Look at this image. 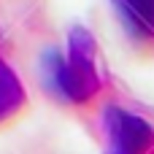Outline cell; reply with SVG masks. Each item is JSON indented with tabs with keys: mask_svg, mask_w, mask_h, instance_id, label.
<instances>
[{
	"mask_svg": "<svg viewBox=\"0 0 154 154\" xmlns=\"http://www.w3.org/2000/svg\"><path fill=\"white\" fill-rule=\"evenodd\" d=\"M46 76H49L51 89L73 106H87L100 92L97 46L87 27L76 24L68 32L65 57H60L54 51L46 57Z\"/></svg>",
	"mask_w": 154,
	"mask_h": 154,
	"instance_id": "1",
	"label": "cell"
},
{
	"mask_svg": "<svg viewBox=\"0 0 154 154\" xmlns=\"http://www.w3.org/2000/svg\"><path fill=\"white\" fill-rule=\"evenodd\" d=\"M106 154H154V127L125 108L106 111Z\"/></svg>",
	"mask_w": 154,
	"mask_h": 154,
	"instance_id": "2",
	"label": "cell"
},
{
	"mask_svg": "<svg viewBox=\"0 0 154 154\" xmlns=\"http://www.w3.org/2000/svg\"><path fill=\"white\" fill-rule=\"evenodd\" d=\"M24 89L22 81L16 79V73L0 60V122L11 119L14 114H19L24 108Z\"/></svg>",
	"mask_w": 154,
	"mask_h": 154,
	"instance_id": "4",
	"label": "cell"
},
{
	"mask_svg": "<svg viewBox=\"0 0 154 154\" xmlns=\"http://www.w3.org/2000/svg\"><path fill=\"white\" fill-rule=\"evenodd\" d=\"M133 38H154V0H111Z\"/></svg>",
	"mask_w": 154,
	"mask_h": 154,
	"instance_id": "3",
	"label": "cell"
}]
</instances>
